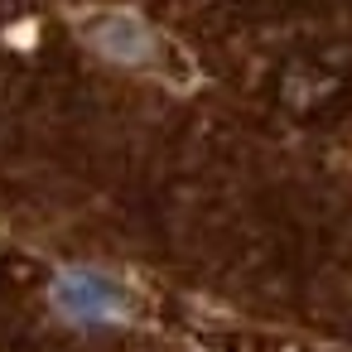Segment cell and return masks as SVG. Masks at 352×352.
I'll list each match as a JSON object with an SVG mask.
<instances>
[{
  "label": "cell",
  "mask_w": 352,
  "mask_h": 352,
  "mask_svg": "<svg viewBox=\"0 0 352 352\" xmlns=\"http://www.w3.org/2000/svg\"><path fill=\"white\" fill-rule=\"evenodd\" d=\"M347 73H352V63H347L342 54H328V49H323V54H299V58H289L285 73H280V102H285L294 116L323 111L333 97H342Z\"/></svg>",
  "instance_id": "obj_1"
}]
</instances>
